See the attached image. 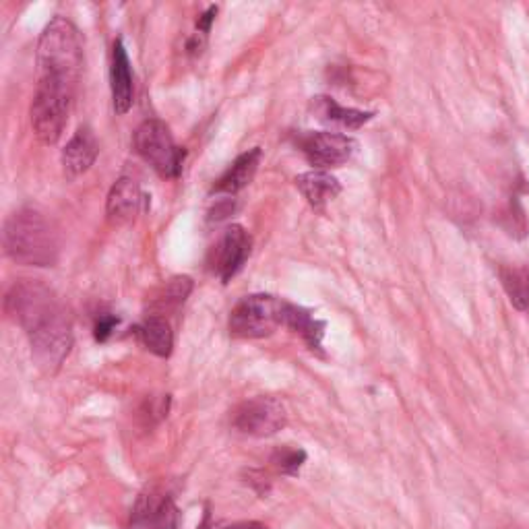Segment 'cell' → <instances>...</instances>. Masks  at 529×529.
<instances>
[{
    "label": "cell",
    "mask_w": 529,
    "mask_h": 529,
    "mask_svg": "<svg viewBox=\"0 0 529 529\" xmlns=\"http://www.w3.org/2000/svg\"><path fill=\"white\" fill-rule=\"evenodd\" d=\"M296 145L304 158L317 168H337L352 160L356 151V141L341 133H300Z\"/></svg>",
    "instance_id": "9c48e42d"
},
{
    "label": "cell",
    "mask_w": 529,
    "mask_h": 529,
    "mask_svg": "<svg viewBox=\"0 0 529 529\" xmlns=\"http://www.w3.org/2000/svg\"><path fill=\"white\" fill-rule=\"evenodd\" d=\"M3 246L9 259L29 267H52L60 253L56 228L36 207H21L7 217Z\"/></svg>",
    "instance_id": "7a4b0ae2"
},
{
    "label": "cell",
    "mask_w": 529,
    "mask_h": 529,
    "mask_svg": "<svg viewBox=\"0 0 529 529\" xmlns=\"http://www.w3.org/2000/svg\"><path fill=\"white\" fill-rule=\"evenodd\" d=\"M193 292V279L191 277H174L170 282L160 290L158 298L153 300V308L158 310L155 315H164L166 310H176L178 306L184 304V300L189 298V294Z\"/></svg>",
    "instance_id": "ac0fdd59"
},
{
    "label": "cell",
    "mask_w": 529,
    "mask_h": 529,
    "mask_svg": "<svg viewBox=\"0 0 529 529\" xmlns=\"http://www.w3.org/2000/svg\"><path fill=\"white\" fill-rule=\"evenodd\" d=\"M5 310L27 333L38 364L58 370L73 348V325L54 292L36 279H21L7 292Z\"/></svg>",
    "instance_id": "6da1fadb"
},
{
    "label": "cell",
    "mask_w": 529,
    "mask_h": 529,
    "mask_svg": "<svg viewBox=\"0 0 529 529\" xmlns=\"http://www.w3.org/2000/svg\"><path fill=\"white\" fill-rule=\"evenodd\" d=\"M145 195L141 186L131 176H120L110 189L106 201V215L114 226H127L137 220V215L145 209Z\"/></svg>",
    "instance_id": "30bf717a"
},
{
    "label": "cell",
    "mask_w": 529,
    "mask_h": 529,
    "mask_svg": "<svg viewBox=\"0 0 529 529\" xmlns=\"http://www.w3.org/2000/svg\"><path fill=\"white\" fill-rule=\"evenodd\" d=\"M222 529H267V527L259 521H242V523H232V525L222 527Z\"/></svg>",
    "instance_id": "d4e9b609"
},
{
    "label": "cell",
    "mask_w": 529,
    "mask_h": 529,
    "mask_svg": "<svg viewBox=\"0 0 529 529\" xmlns=\"http://www.w3.org/2000/svg\"><path fill=\"white\" fill-rule=\"evenodd\" d=\"M110 85H112V102H114L116 114L120 116L127 114L135 102V83H133V69H131L129 54L120 38L112 46Z\"/></svg>",
    "instance_id": "8fae6325"
},
{
    "label": "cell",
    "mask_w": 529,
    "mask_h": 529,
    "mask_svg": "<svg viewBox=\"0 0 529 529\" xmlns=\"http://www.w3.org/2000/svg\"><path fill=\"white\" fill-rule=\"evenodd\" d=\"M313 106H315V112L319 114L321 120L339 124V127H346V129H360V127H364L366 122L375 118V114L372 112L344 108V106H339L337 102H333L331 98H325V96L317 98Z\"/></svg>",
    "instance_id": "e0dca14e"
},
{
    "label": "cell",
    "mask_w": 529,
    "mask_h": 529,
    "mask_svg": "<svg viewBox=\"0 0 529 529\" xmlns=\"http://www.w3.org/2000/svg\"><path fill=\"white\" fill-rule=\"evenodd\" d=\"M168 406H170V397L168 395H160V397H151L145 403V410L143 416L147 418L149 424L160 422L164 416H168Z\"/></svg>",
    "instance_id": "44dd1931"
},
{
    "label": "cell",
    "mask_w": 529,
    "mask_h": 529,
    "mask_svg": "<svg viewBox=\"0 0 529 529\" xmlns=\"http://www.w3.org/2000/svg\"><path fill=\"white\" fill-rule=\"evenodd\" d=\"M135 149L141 158L164 178H178L184 168L186 151L174 143L166 122L151 118L135 131Z\"/></svg>",
    "instance_id": "5b68a950"
},
{
    "label": "cell",
    "mask_w": 529,
    "mask_h": 529,
    "mask_svg": "<svg viewBox=\"0 0 529 529\" xmlns=\"http://www.w3.org/2000/svg\"><path fill=\"white\" fill-rule=\"evenodd\" d=\"M251 251H253L251 234H248L242 226L232 224L213 244L207 259L209 269L213 271V275L222 279V284H228L242 271L248 257H251Z\"/></svg>",
    "instance_id": "ba28073f"
},
{
    "label": "cell",
    "mask_w": 529,
    "mask_h": 529,
    "mask_svg": "<svg viewBox=\"0 0 529 529\" xmlns=\"http://www.w3.org/2000/svg\"><path fill=\"white\" fill-rule=\"evenodd\" d=\"M215 15H217V7H209L197 21V34H203L207 36L209 29H211V23L215 21Z\"/></svg>",
    "instance_id": "cb8c5ba5"
},
{
    "label": "cell",
    "mask_w": 529,
    "mask_h": 529,
    "mask_svg": "<svg viewBox=\"0 0 529 529\" xmlns=\"http://www.w3.org/2000/svg\"><path fill=\"white\" fill-rule=\"evenodd\" d=\"M288 422L286 406L277 397H253L242 401L232 414V426L246 437H271Z\"/></svg>",
    "instance_id": "52a82bcc"
},
{
    "label": "cell",
    "mask_w": 529,
    "mask_h": 529,
    "mask_svg": "<svg viewBox=\"0 0 529 529\" xmlns=\"http://www.w3.org/2000/svg\"><path fill=\"white\" fill-rule=\"evenodd\" d=\"M83 71V44L77 27L54 17L38 40V81H52L77 87Z\"/></svg>",
    "instance_id": "3957f363"
},
{
    "label": "cell",
    "mask_w": 529,
    "mask_h": 529,
    "mask_svg": "<svg viewBox=\"0 0 529 529\" xmlns=\"http://www.w3.org/2000/svg\"><path fill=\"white\" fill-rule=\"evenodd\" d=\"M141 344L155 356L168 358L174 348V333L170 323L160 315H149L137 329Z\"/></svg>",
    "instance_id": "9a60e30c"
},
{
    "label": "cell",
    "mask_w": 529,
    "mask_h": 529,
    "mask_svg": "<svg viewBox=\"0 0 529 529\" xmlns=\"http://www.w3.org/2000/svg\"><path fill=\"white\" fill-rule=\"evenodd\" d=\"M75 87L58 85L50 81H38V89L31 102V127H34L36 137L46 143L54 145L69 122V114L75 100Z\"/></svg>",
    "instance_id": "277c9868"
},
{
    "label": "cell",
    "mask_w": 529,
    "mask_h": 529,
    "mask_svg": "<svg viewBox=\"0 0 529 529\" xmlns=\"http://www.w3.org/2000/svg\"><path fill=\"white\" fill-rule=\"evenodd\" d=\"M176 527H178V509L170 499H166L160 513L153 519V529H176Z\"/></svg>",
    "instance_id": "7402d4cb"
},
{
    "label": "cell",
    "mask_w": 529,
    "mask_h": 529,
    "mask_svg": "<svg viewBox=\"0 0 529 529\" xmlns=\"http://www.w3.org/2000/svg\"><path fill=\"white\" fill-rule=\"evenodd\" d=\"M100 143L89 127H79L67 147L62 149V168L69 178L85 174L98 160Z\"/></svg>",
    "instance_id": "7c38bea8"
},
{
    "label": "cell",
    "mask_w": 529,
    "mask_h": 529,
    "mask_svg": "<svg viewBox=\"0 0 529 529\" xmlns=\"http://www.w3.org/2000/svg\"><path fill=\"white\" fill-rule=\"evenodd\" d=\"M116 325H118V317H114V315H102L96 321V329H93V335H96L98 341H106L114 333Z\"/></svg>",
    "instance_id": "603a6c76"
},
{
    "label": "cell",
    "mask_w": 529,
    "mask_h": 529,
    "mask_svg": "<svg viewBox=\"0 0 529 529\" xmlns=\"http://www.w3.org/2000/svg\"><path fill=\"white\" fill-rule=\"evenodd\" d=\"M286 300L269 294L242 298L230 315V333L238 339H261L284 325Z\"/></svg>",
    "instance_id": "8992f818"
},
{
    "label": "cell",
    "mask_w": 529,
    "mask_h": 529,
    "mask_svg": "<svg viewBox=\"0 0 529 529\" xmlns=\"http://www.w3.org/2000/svg\"><path fill=\"white\" fill-rule=\"evenodd\" d=\"M304 461H306V453L302 449H292V447L277 449L271 457V463L275 465V468L288 476H296L304 465Z\"/></svg>",
    "instance_id": "ffe728a7"
},
{
    "label": "cell",
    "mask_w": 529,
    "mask_h": 529,
    "mask_svg": "<svg viewBox=\"0 0 529 529\" xmlns=\"http://www.w3.org/2000/svg\"><path fill=\"white\" fill-rule=\"evenodd\" d=\"M284 327L300 333L306 344L313 350H321V341L325 333V323L317 321L306 308L286 302L284 306Z\"/></svg>",
    "instance_id": "2e32d148"
},
{
    "label": "cell",
    "mask_w": 529,
    "mask_h": 529,
    "mask_svg": "<svg viewBox=\"0 0 529 529\" xmlns=\"http://www.w3.org/2000/svg\"><path fill=\"white\" fill-rule=\"evenodd\" d=\"M501 279L513 306L529 313V271L503 269Z\"/></svg>",
    "instance_id": "d6986e66"
},
{
    "label": "cell",
    "mask_w": 529,
    "mask_h": 529,
    "mask_svg": "<svg viewBox=\"0 0 529 529\" xmlns=\"http://www.w3.org/2000/svg\"><path fill=\"white\" fill-rule=\"evenodd\" d=\"M294 182L298 186V191L302 193V197L310 203V207H315L319 211H323L327 203H331L341 193L339 180L325 170L304 172L296 176Z\"/></svg>",
    "instance_id": "5bb4252c"
},
{
    "label": "cell",
    "mask_w": 529,
    "mask_h": 529,
    "mask_svg": "<svg viewBox=\"0 0 529 529\" xmlns=\"http://www.w3.org/2000/svg\"><path fill=\"white\" fill-rule=\"evenodd\" d=\"M261 147L248 149L232 162V166L222 174V178L213 184V193L217 195H236L253 182L259 164H261Z\"/></svg>",
    "instance_id": "4fadbf2b"
}]
</instances>
